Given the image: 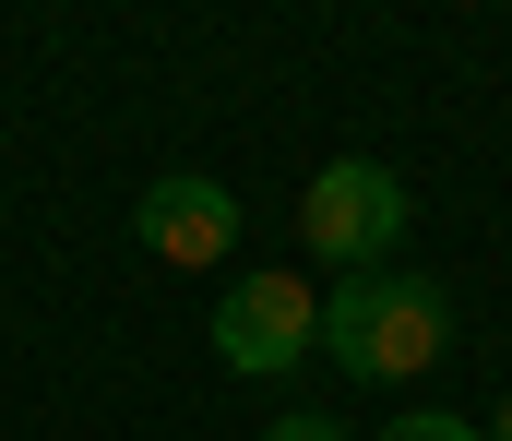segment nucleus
<instances>
[{"label":"nucleus","instance_id":"4","mask_svg":"<svg viewBox=\"0 0 512 441\" xmlns=\"http://www.w3.org/2000/svg\"><path fill=\"white\" fill-rule=\"evenodd\" d=\"M131 239H143L155 263H179V275H203V263L239 251V191L203 179V167H179V179H155V191L131 203Z\"/></svg>","mask_w":512,"mask_h":441},{"label":"nucleus","instance_id":"7","mask_svg":"<svg viewBox=\"0 0 512 441\" xmlns=\"http://www.w3.org/2000/svg\"><path fill=\"white\" fill-rule=\"evenodd\" d=\"M489 441H512V394H501V418H489Z\"/></svg>","mask_w":512,"mask_h":441},{"label":"nucleus","instance_id":"3","mask_svg":"<svg viewBox=\"0 0 512 441\" xmlns=\"http://www.w3.org/2000/svg\"><path fill=\"white\" fill-rule=\"evenodd\" d=\"M310 346H322V298H310V287H286V275H239V287L215 298V358H227L239 382H286Z\"/></svg>","mask_w":512,"mask_h":441},{"label":"nucleus","instance_id":"6","mask_svg":"<svg viewBox=\"0 0 512 441\" xmlns=\"http://www.w3.org/2000/svg\"><path fill=\"white\" fill-rule=\"evenodd\" d=\"M262 441H346V430H334V418H274Z\"/></svg>","mask_w":512,"mask_h":441},{"label":"nucleus","instance_id":"1","mask_svg":"<svg viewBox=\"0 0 512 441\" xmlns=\"http://www.w3.org/2000/svg\"><path fill=\"white\" fill-rule=\"evenodd\" d=\"M441 346H453V298L429 287V275H405V263L322 287V358L346 382H417Z\"/></svg>","mask_w":512,"mask_h":441},{"label":"nucleus","instance_id":"5","mask_svg":"<svg viewBox=\"0 0 512 441\" xmlns=\"http://www.w3.org/2000/svg\"><path fill=\"white\" fill-rule=\"evenodd\" d=\"M382 441H477V418H453V406H417V418H393Z\"/></svg>","mask_w":512,"mask_h":441},{"label":"nucleus","instance_id":"2","mask_svg":"<svg viewBox=\"0 0 512 441\" xmlns=\"http://www.w3.org/2000/svg\"><path fill=\"white\" fill-rule=\"evenodd\" d=\"M393 239H405V179L382 155H334L298 191V251L322 275H393Z\"/></svg>","mask_w":512,"mask_h":441}]
</instances>
